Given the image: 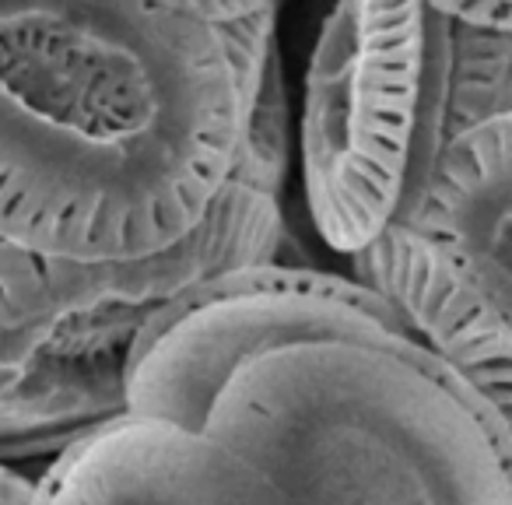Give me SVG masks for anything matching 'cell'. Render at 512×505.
<instances>
[{
  "label": "cell",
  "instance_id": "obj_1",
  "mask_svg": "<svg viewBox=\"0 0 512 505\" xmlns=\"http://www.w3.org/2000/svg\"><path fill=\"white\" fill-rule=\"evenodd\" d=\"M278 8L0 0V242L141 260L225 190L278 60Z\"/></svg>",
  "mask_w": 512,
  "mask_h": 505
},
{
  "label": "cell",
  "instance_id": "obj_2",
  "mask_svg": "<svg viewBox=\"0 0 512 505\" xmlns=\"http://www.w3.org/2000/svg\"><path fill=\"white\" fill-rule=\"evenodd\" d=\"M197 428L292 505H512L502 414L355 278L242 355Z\"/></svg>",
  "mask_w": 512,
  "mask_h": 505
},
{
  "label": "cell",
  "instance_id": "obj_3",
  "mask_svg": "<svg viewBox=\"0 0 512 505\" xmlns=\"http://www.w3.org/2000/svg\"><path fill=\"white\" fill-rule=\"evenodd\" d=\"M281 64L253 102L239 162L207 218L141 260H43L0 242V463L60 456L130 411L151 323L228 274L278 264L288 102Z\"/></svg>",
  "mask_w": 512,
  "mask_h": 505
},
{
  "label": "cell",
  "instance_id": "obj_4",
  "mask_svg": "<svg viewBox=\"0 0 512 505\" xmlns=\"http://www.w3.org/2000/svg\"><path fill=\"white\" fill-rule=\"evenodd\" d=\"M453 22L439 4L348 0L320 25L302 102L316 232L355 257L411 228L446 155Z\"/></svg>",
  "mask_w": 512,
  "mask_h": 505
},
{
  "label": "cell",
  "instance_id": "obj_5",
  "mask_svg": "<svg viewBox=\"0 0 512 505\" xmlns=\"http://www.w3.org/2000/svg\"><path fill=\"white\" fill-rule=\"evenodd\" d=\"M36 505H292L260 467L204 428L123 414L53 456Z\"/></svg>",
  "mask_w": 512,
  "mask_h": 505
},
{
  "label": "cell",
  "instance_id": "obj_6",
  "mask_svg": "<svg viewBox=\"0 0 512 505\" xmlns=\"http://www.w3.org/2000/svg\"><path fill=\"white\" fill-rule=\"evenodd\" d=\"M351 278L390 302L411 337L460 372L512 432V327L418 228H390L351 257Z\"/></svg>",
  "mask_w": 512,
  "mask_h": 505
},
{
  "label": "cell",
  "instance_id": "obj_7",
  "mask_svg": "<svg viewBox=\"0 0 512 505\" xmlns=\"http://www.w3.org/2000/svg\"><path fill=\"white\" fill-rule=\"evenodd\" d=\"M512 327V113L446 144L418 221Z\"/></svg>",
  "mask_w": 512,
  "mask_h": 505
},
{
  "label": "cell",
  "instance_id": "obj_8",
  "mask_svg": "<svg viewBox=\"0 0 512 505\" xmlns=\"http://www.w3.org/2000/svg\"><path fill=\"white\" fill-rule=\"evenodd\" d=\"M505 113H512V36L453 22L446 144Z\"/></svg>",
  "mask_w": 512,
  "mask_h": 505
},
{
  "label": "cell",
  "instance_id": "obj_9",
  "mask_svg": "<svg viewBox=\"0 0 512 505\" xmlns=\"http://www.w3.org/2000/svg\"><path fill=\"white\" fill-rule=\"evenodd\" d=\"M453 22H467L477 29H495L512 36V0H474V4H439Z\"/></svg>",
  "mask_w": 512,
  "mask_h": 505
},
{
  "label": "cell",
  "instance_id": "obj_10",
  "mask_svg": "<svg viewBox=\"0 0 512 505\" xmlns=\"http://www.w3.org/2000/svg\"><path fill=\"white\" fill-rule=\"evenodd\" d=\"M0 505H36V477L0 463Z\"/></svg>",
  "mask_w": 512,
  "mask_h": 505
}]
</instances>
